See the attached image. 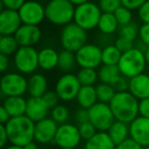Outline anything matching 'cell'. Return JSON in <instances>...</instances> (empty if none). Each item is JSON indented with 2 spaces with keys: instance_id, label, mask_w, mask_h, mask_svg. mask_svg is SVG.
<instances>
[{
  "instance_id": "obj_1",
  "label": "cell",
  "mask_w": 149,
  "mask_h": 149,
  "mask_svg": "<svg viewBox=\"0 0 149 149\" xmlns=\"http://www.w3.org/2000/svg\"><path fill=\"white\" fill-rule=\"evenodd\" d=\"M4 126L11 144L24 147L35 140V123L27 116L11 118Z\"/></svg>"
},
{
  "instance_id": "obj_2",
  "label": "cell",
  "mask_w": 149,
  "mask_h": 149,
  "mask_svg": "<svg viewBox=\"0 0 149 149\" xmlns=\"http://www.w3.org/2000/svg\"><path fill=\"white\" fill-rule=\"evenodd\" d=\"M109 106L116 120L130 124L139 116V99L131 92H118Z\"/></svg>"
},
{
  "instance_id": "obj_3",
  "label": "cell",
  "mask_w": 149,
  "mask_h": 149,
  "mask_svg": "<svg viewBox=\"0 0 149 149\" xmlns=\"http://www.w3.org/2000/svg\"><path fill=\"white\" fill-rule=\"evenodd\" d=\"M74 4L70 0H50L45 6V17L55 26H66L74 21Z\"/></svg>"
},
{
  "instance_id": "obj_4",
  "label": "cell",
  "mask_w": 149,
  "mask_h": 149,
  "mask_svg": "<svg viewBox=\"0 0 149 149\" xmlns=\"http://www.w3.org/2000/svg\"><path fill=\"white\" fill-rule=\"evenodd\" d=\"M146 59L143 51L134 47L133 49L122 54L118 66L123 76L131 79L142 74L146 66Z\"/></svg>"
},
{
  "instance_id": "obj_5",
  "label": "cell",
  "mask_w": 149,
  "mask_h": 149,
  "mask_svg": "<svg viewBox=\"0 0 149 149\" xmlns=\"http://www.w3.org/2000/svg\"><path fill=\"white\" fill-rule=\"evenodd\" d=\"M102 11L99 5L91 1H88V2L76 6L74 23L86 31L93 30L94 28L98 27Z\"/></svg>"
},
{
  "instance_id": "obj_6",
  "label": "cell",
  "mask_w": 149,
  "mask_h": 149,
  "mask_svg": "<svg viewBox=\"0 0 149 149\" xmlns=\"http://www.w3.org/2000/svg\"><path fill=\"white\" fill-rule=\"evenodd\" d=\"M87 42V31L74 23L64 26L60 33V43L63 49L76 52Z\"/></svg>"
},
{
  "instance_id": "obj_7",
  "label": "cell",
  "mask_w": 149,
  "mask_h": 149,
  "mask_svg": "<svg viewBox=\"0 0 149 149\" xmlns=\"http://www.w3.org/2000/svg\"><path fill=\"white\" fill-rule=\"evenodd\" d=\"M89 120L99 132H107L111 125L116 122L109 104L99 102L94 104L89 109Z\"/></svg>"
},
{
  "instance_id": "obj_8",
  "label": "cell",
  "mask_w": 149,
  "mask_h": 149,
  "mask_svg": "<svg viewBox=\"0 0 149 149\" xmlns=\"http://www.w3.org/2000/svg\"><path fill=\"white\" fill-rule=\"evenodd\" d=\"M39 52L31 46H21L13 56L17 70L21 74H32L39 66Z\"/></svg>"
},
{
  "instance_id": "obj_9",
  "label": "cell",
  "mask_w": 149,
  "mask_h": 149,
  "mask_svg": "<svg viewBox=\"0 0 149 149\" xmlns=\"http://www.w3.org/2000/svg\"><path fill=\"white\" fill-rule=\"evenodd\" d=\"M0 87L1 92L6 97L23 96L26 92H28V80L22 74L9 72L1 78Z\"/></svg>"
},
{
  "instance_id": "obj_10",
  "label": "cell",
  "mask_w": 149,
  "mask_h": 149,
  "mask_svg": "<svg viewBox=\"0 0 149 149\" xmlns=\"http://www.w3.org/2000/svg\"><path fill=\"white\" fill-rule=\"evenodd\" d=\"M82 140L79 127L72 124H62L58 126L54 144L59 148H76Z\"/></svg>"
},
{
  "instance_id": "obj_11",
  "label": "cell",
  "mask_w": 149,
  "mask_h": 149,
  "mask_svg": "<svg viewBox=\"0 0 149 149\" xmlns=\"http://www.w3.org/2000/svg\"><path fill=\"white\" fill-rule=\"evenodd\" d=\"M82 85L78 77L72 74H64L57 80L55 84V92L60 100L70 101L77 97Z\"/></svg>"
},
{
  "instance_id": "obj_12",
  "label": "cell",
  "mask_w": 149,
  "mask_h": 149,
  "mask_svg": "<svg viewBox=\"0 0 149 149\" xmlns=\"http://www.w3.org/2000/svg\"><path fill=\"white\" fill-rule=\"evenodd\" d=\"M76 58L81 68H96L102 62V49L95 44H85L76 52Z\"/></svg>"
},
{
  "instance_id": "obj_13",
  "label": "cell",
  "mask_w": 149,
  "mask_h": 149,
  "mask_svg": "<svg viewBox=\"0 0 149 149\" xmlns=\"http://www.w3.org/2000/svg\"><path fill=\"white\" fill-rule=\"evenodd\" d=\"M19 15L21 17L22 23L25 25L38 26L46 19L45 7L35 0H29L24 3L19 9Z\"/></svg>"
},
{
  "instance_id": "obj_14",
  "label": "cell",
  "mask_w": 149,
  "mask_h": 149,
  "mask_svg": "<svg viewBox=\"0 0 149 149\" xmlns=\"http://www.w3.org/2000/svg\"><path fill=\"white\" fill-rule=\"evenodd\" d=\"M58 124L51 118H46L35 123V140L40 144H49L54 142Z\"/></svg>"
},
{
  "instance_id": "obj_15",
  "label": "cell",
  "mask_w": 149,
  "mask_h": 149,
  "mask_svg": "<svg viewBox=\"0 0 149 149\" xmlns=\"http://www.w3.org/2000/svg\"><path fill=\"white\" fill-rule=\"evenodd\" d=\"M23 25L19 11L2 9L0 13V34L1 36H13Z\"/></svg>"
},
{
  "instance_id": "obj_16",
  "label": "cell",
  "mask_w": 149,
  "mask_h": 149,
  "mask_svg": "<svg viewBox=\"0 0 149 149\" xmlns=\"http://www.w3.org/2000/svg\"><path fill=\"white\" fill-rule=\"evenodd\" d=\"M130 137L144 147L149 146V118L137 116L130 123Z\"/></svg>"
},
{
  "instance_id": "obj_17",
  "label": "cell",
  "mask_w": 149,
  "mask_h": 149,
  "mask_svg": "<svg viewBox=\"0 0 149 149\" xmlns=\"http://www.w3.org/2000/svg\"><path fill=\"white\" fill-rule=\"evenodd\" d=\"M15 37L19 46L33 47L40 41L42 37V32L38 26L23 24L21 28L17 30V33L15 34Z\"/></svg>"
},
{
  "instance_id": "obj_18",
  "label": "cell",
  "mask_w": 149,
  "mask_h": 149,
  "mask_svg": "<svg viewBox=\"0 0 149 149\" xmlns=\"http://www.w3.org/2000/svg\"><path fill=\"white\" fill-rule=\"evenodd\" d=\"M49 109L42 97H30L27 100L26 116L34 123H37L47 118Z\"/></svg>"
},
{
  "instance_id": "obj_19",
  "label": "cell",
  "mask_w": 149,
  "mask_h": 149,
  "mask_svg": "<svg viewBox=\"0 0 149 149\" xmlns=\"http://www.w3.org/2000/svg\"><path fill=\"white\" fill-rule=\"evenodd\" d=\"M129 92L137 99H145L149 97V76L144 72L133 77L129 82Z\"/></svg>"
},
{
  "instance_id": "obj_20",
  "label": "cell",
  "mask_w": 149,
  "mask_h": 149,
  "mask_svg": "<svg viewBox=\"0 0 149 149\" xmlns=\"http://www.w3.org/2000/svg\"><path fill=\"white\" fill-rule=\"evenodd\" d=\"M3 106L8 111L10 118L26 116L27 100L23 96H10L5 98Z\"/></svg>"
},
{
  "instance_id": "obj_21",
  "label": "cell",
  "mask_w": 149,
  "mask_h": 149,
  "mask_svg": "<svg viewBox=\"0 0 149 149\" xmlns=\"http://www.w3.org/2000/svg\"><path fill=\"white\" fill-rule=\"evenodd\" d=\"M48 83L41 74H34L28 79V93L31 97H42L46 92Z\"/></svg>"
},
{
  "instance_id": "obj_22",
  "label": "cell",
  "mask_w": 149,
  "mask_h": 149,
  "mask_svg": "<svg viewBox=\"0 0 149 149\" xmlns=\"http://www.w3.org/2000/svg\"><path fill=\"white\" fill-rule=\"evenodd\" d=\"M116 146L107 132L99 131L85 143V149H116Z\"/></svg>"
},
{
  "instance_id": "obj_23",
  "label": "cell",
  "mask_w": 149,
  "mask_h": 149,
  "mask_svg": "<svg viewBox=\"0 0 149 149\" xmlns=\"http://www.w3.org/2000/svg\"><path fill=\"white\" fill-rule=\"evenodd\" d=\"M58 57L59 53H57L53 48H43L39 51L38 59H39V66L42 70H51L55 68L58 64Z\"/></svg>"
},
{
  "instance_id": "obj_24",
  "label": "cell",
  "mask_w": 149,
  "mask_h": 149,
  "mask_svg": "<svg viewBox=\"0 0 149 149\" xmlns=\"http://www.w3.org/2000/svg\"><path fill=\"white\" fill-rule=\"evenodd\" d=\"M76 99L80 107L89 109L98 101L96 88L94 86H82Z\"/></svg>"
},
{
  "instance_id": "obj_25",
  "label": "cell",
  "mask_w": 149,
  "mask_h": 149,
  "mask_svg": "<svg viewBox=\"0 0 149 149\" xmlns=\"http://www.w3.org/2000/svg\"><path fill=\"white\" fill-rule=\"evenodd\" d=\"M107 133L114 144L118 145L129 138V136H130V127L128 126L127 123L116 120V122L108 129Z\"/></svg>"
},
{
  "instance_id": "obj_26",
  "label": "cell",
  "mask_w": 149,
  "mask_h": 149,
  "mask_svg": "<svg viewBox=\"0 0 149 149\" xmlns=\"http://www.w3.org/2000/svg\"><path fill=\"white\" fill-rule=\"evenodd\" d=\"M77 63V58L76 53L70 50L63 49L59 52V57H58V64L57 68L64 74H70L72 70H74Z\"/></svg>"
},
{
  "instance_id": "obj_27",
  "label": "cell",
  "mask_w": 149,
  "mask_h": 149,
  "mask_svg": "<svg viewBox=\"0 0 149 149\" xmlns=\"http://www.w3.org/2000/svg\"><path fill=\"white\" fill-rule=\"evenodd\" d=\"M118 27L120 25L114 17V13H102L98 23V28L101 33H103L104 35H111L118 30Z\"/></svg>"
},
{
  "instance_id": "obj_28",
  "label": "cell",
  "mask_w": 149,
  "mask_h": 149,
  "mask_svg": "<svg viewBox=\"0 0 149 149\" xmlns=\"http://www.w3.org/2000/svg\"><path fill=\"white\" fill-rule=\"evenodd\" d=\"M118 74H120V72L118 64H103L98 70V78L101 83L110 84Z\"/></svg>"
},
{
  "instance_id": "obj_29",
  "label": "cell",
  "mask_w": 149,
  "mask_h": 149,
  "mask_svg": "<svg viewBox=\"0 0 149 149\" xmlns=\"http://www.w3.org/2000/svg\"><path fill=\"white\" fill-rule=\"evenodd\" d=\"M21 47L17 43L15 35L13 36H1L0 37V53L10 56L15 55L17 49Z\"/></svg>"
},
{
  "instance_id": "obj_30",
  "label": "cell",
  "mask_w": 149,
  "mask_h": 149,
  "mask_svg": "<svg viewBox=\"0 0 149 149\" xmlns=\"http://www.w3.org/2000/svg\"><path fill=\"white\" fill-rule=\"evenodd\" d=\"M122 52L116 45H107L102 49V63L118 64L122 57Z\"/></svg>"
},
{
  "instance_id": "obj_31",
  "label": "cell",
  "mask_w": 149,
  "mask_h": 149,
  "mask_svg": "<svg viewBox=\"0 0 149 149\" xmlns=\"http://www.w3.org/2000/svg\"><path fill=\"white\" fill-rule=\"evenodd\" d=\"M77 77L82 86H94L97 79H99L95 68H81V70L78 72Z\"/></svg>"
},
{
  "instance_id": "obj_32",
  "label": "cell",
  "mask_w": 149,
  "mask_h": 149,
  "mask_svg": "<svg viewBox=\"0 0 149 149\" xmlns=\"http://www.w3.org/2000/svg\"><path fill=\"white\" fill-rule=\"evenodd\" d=\"M96 93H97V99L99 102L103 103H110L112 98L116 95V90L112 88L110 84L100 83L96 86Z\"/></svg>"
},
{
  "instance_id": "obj_33",
  "label": "cell",
  "mask_w": 149,
  "mask_h": 149,
  "mask_svg": "<svg viewBox=\"0 0 149 149\" xmlns=\"http://www.w3.org/2000/svg\"><path fill=\"white\" fill-rule=\"evenodd\" d=\"M70 118V111L68 107L62 104H58L51 109V118L58 125L65 124Z\"/></svg>"
},
{
  "instance_id": "obj_34",
  "label": "cell",
  "mask_w": 149,
  "mask_h": 149,
  "mask_svg": "<svg viewBox=\"0 0 149 149\" xmlns=\"http://www.w3.org/2000/svg\"><path fill=\"white\" fill-rule=\"evenodd\" d=\"M114 17H116V21H118L120 27H123V26H126L128 24L132 23V10H130L129 8L125 6H120L118 7V9L114 13Z\"/></svg>"
},
{
  "instance_id": "obj_35",
  "label": "cell",
  "mask_w": 149,
  "mask_h": 149,
  "mask_svg": "<svg viewBox=\"0 0 149 149\" xmlns=\"http://www.w3.org/2000/svg\"><path fill=\"white\" fill-rule=\"evenodd\" d=\"M139 36V28L136 23H130L126 26H123L120 29V37L135 41V39Z\"/></svg>"
},
{
  "instance_id": "obj_36",
  "label": "cell",
  "mask_w": 149,
  "mask_h": 149,
  "mask_svg": "<svg viewBox=\"0 0 149 149\" xmlns=\"http://www.w3.org/2000/svg\"><path fill=\"white\" fill-rule=\"evenodd\" d=\"M122 6V0H99V7L102 13H114Z\"/></svg>"
},
{
  "instance_id": "obj_37",
  "label": "cell",
  "mask_w": 149,
  "mask_h": 149,
  "mask_svg": "<svg viewBox=\"0 0 149 149\" xmlns=\"http://www.w3.org/2000/svg\"><path fill=\"white\" fill-rule=\"evenodd\" d=\"M129 82H130V79L128 80V78L120 74L112 80L110 85L116 90V93L118 92H125V91H129Z\"/></svg>"
},
{
  "instance_id": "obj_38",
  "label": "cell",
  "mask_w": 149,
  "mask_h": 149,
  "mask_svg": "<svg viewBox=\"0 0 149 149\" xmlns=\"http://www.w3.org/2000/svg\"><path fill=\"white\" fill-rule=\"evenodd\" d=\"M78 127H79V131H80V134H81L82 139L85 141L91 139L92 137L97 133L96 128L93 126V124H91L90 122L84 123V124H82V125H79Z\"/></svg>"
},
{
  "instance_id": "obj_39",
  "label": "cell",
  "mask_w": 149,
  "mask_h": 149,
  "mask_svg": "<svg viewBox=\"0 0 149 149\" xmlns=\"http://www.w3.org/2000/svg\"><path fill=\"white\" fill-rule=\"evenodd\" d=\"M42 98H43V100L45 101V103L47 104V106L50 109H52L56 105H58V101L60 100V98L58 97L55 90L54 91H47L42 96Z\"/></svg>"
},
{
  "instance_id": "obj_40",
  "label": "cell",
  "mask_w": 149,
  "mask_h": 149,
  "mask_svg": "<svg viewBox=\"0 0 149 149\" xmlns=\"http://www.w3.org/2000/svg\"><path fill=\"white\" fill-rule=\"evenodd\" d=\"M114 45L118 48V50H120L122 53H125V52L129 51V50L133 49V48L135 47L134 41L126 39V38H123V37H118V39H116Z\"/></svg>"
},
{
  "instance_id": "obj_41",
  "label": "cell",
  "mask_w": 149,
  "mask_h": 149,
  "mask_svg": "<svg viewBox=\"0 0 149 149\" xmlns=\"http://www.w3.org/2000/svg\"><path fill=\"white\" fill-rule=\"evenodd\" d=\"M26 0H1V5L4 7V9H11V10H17L24 5Z\"/></svg>"
},
{
  "instance_id": "obj_42",
  "label": "cell",
  "mask_w": 149,
  "mask_h": 149,
  "mask_svg": "<svg viewBox=\"0 0 149 149\" xmlns=\"http://www.w3.org/2000/svg\"><path fill=\"white\" fill-rule=\"evenodd\" d=\"M116 149H143V147L135 140H133L131 137H129L128 139L116 145Z\"/></svg>"
},
{
  "instance_id": "obj_43",
  "label": "cell",
  "mask_w": 149,
  "mask_h": 149,
  "mask_svg": "<svg viewBox=\"0 0 149 149\" xmlns=\"http://www.w3.org/2000/svg\"><path fill=\"white\" fill-rule=\"evenodd\" d=\"M74 118H76V122H77L78 126L84 124V123L90 122L89 120V110L86 109V108L81 107L80 109L77 110L76 116H74Z\"/></svg>"
},
{
  "instance_id": "obj_44",
  "label": "cell",
  "mask_w": 149,
  "mask_h": 149,
  "mask_svg": "<svg viewBox=\"0 0 149 149\" xmlns=\"http://www.w3.org/2000/svg\"><path fill=\"white\" fill-rule=\"evenodd\" d=\"M147 0H122V5L130 10H135L139 9Z\"/></svg>"
},
{
  "instance_id": "obj_45",
  "label": "cell",
  "mask_w": 149,
  "mask_h": 149,
  "mask_svg": "<svg viewBox=\"0 0 149 149\" xmlns=\"http://www.w3.org/2000/svg\"><path fill=\"white\" fill-rule=\"evenodd\" d=\"M138 15L144 24H149V0L138 9Z\"/></svg>"
},
{
  "instance_id": "obj_46",
  "label": "cell",
  "mask_w": 149,
  "mask_h": 149,
  "mask_svg": "<svg viewBox=\"0 0 149 149\" xmlns=\"http://www.w3.org/2000/svg\"><path fill=\"white\" fill-rule=\"evenodd\" d=\"M139 38L145 45L149 47V24H143L139 28Z\"/></svg>"
},
{
  "instance_id": "obj_47",
  "label": "cell",
  "mask_w": 149,
  "mask_h": 149,
  "mask_svg": "<svg viewBox=\"0 0 149 149\" xmlns=\"http://www.w3.org/2000/svg\"><path fill=\"white\" fill-rule=\"evenodd\" d=\"M139 114L149 118V97L140 100L139 102Z\"/></svg>"
},
{
  "instance_id": "obj_48",
  "label": "cell",
  "mask_w": 149,
  "mask_h": 149,
  "mask_svg": "<svg viewBox=\"0 0 149 149\" xmlns=\"http://www.w3.org/2000/svg\"><path fill=\"white\" fill-rule=\"evenodd\" d=\"M8 135L4 125H0V147H4L8 142Z\"/></svg>"
},
{
  "instance_id": "obj_49",
  "label": "cell",
  "mask_w": 149,
  "mask_h": 149,
  "mask_svg": "<svg viewBox=\"0 0 149 149\" xmlns=\"http://www.w3.org/2000/svg\"><path fill=\"white\" fill-rule=\"evenodd\" d=\"M10 118V116H9L8 111L4 108V106H0V123L1 125H5Z\"/></svg>"
},
{
  "instance_id": "obj_50",
  "label": "cell",
  "mask_w": 149,
  "mask_h": 149,
  "mask_svg": "<svg viewBox=\"0 0 149 149\" xmlns=\"http://www.w3.org/2000/svg\"><path fill=\"white\" fill-rule=\"evenodd\" d=\"M8 65H9L8 56L0 53V70L1 72H5L8 68Z\"/></svg>"
},
{
  "instance_id": "obj_51",
  "label": "cell",
  "mask_w": 149,
  "mask_h": 149,
  "mask_svg": "<svg viewBox=\"0 0 149 149\" xmlns=\"http://www.w3.org/2000/svg\"><path fill=\"white\" fill-rule=\"evenodd\" d=\"M24 149H38V145L36 144L34 141H32V142L26 144L25 146H24Z\"/></svg>"
},
{
  "instance_id": "obj_52",
  "label": "cell",
  "mask_w": 149,
  "mask_h": 149,
  "mask_svg": "<svg viewBox=\"0 0 149 149\" xmlns=\"http://www.w3.org/2000/svg\"><path fill=\"white\" fill-rule=\"evenodd\" d=\"M70 1L72 3V4H74L76 6H77V5H80V4H83V3H85V2H88V1H90V0H70Z\"/></svg>"
},
{
  "instance_id": "obj_53",
  "label": "cell",
  "mask_w": 149,
  "mask_h": 149,
  "mask_svg": "<svg viewBox=\"0 0 149 149\" xmlns=\"http://www.w3.org/2000/svg\"><path fill=\"white\" fill-rule=\"evenodd\" d=\"M4 149H24V147L22 146H19V145H15V144H11L9 146L5 147Z\"/></svg>"
},
{
  "instance_id": "obj_54",
  "label": "cell",
  "mask_w": 149,
  "mask_h": 149,
  "mask_svg": "<svg viewBox=\"0 0 149 149\" xmlns=\"http://www.w3.org/2000/svg\"><path fill=\"white\" fill-rule=\"evenodd\" d=\"M145 54V59H146V63L147 65H149V47H147L146 51L144 52Z\"/></svg>"
},
{
  "instance_id": "obj_55",
  "label": "cell",
  "mask_w": 149,
  "mask_h": 149,
  "mask_svg": "<svg viewBox=\"0 0 149 149\" xmlns=\"http://www.w3.org/2000/svg\"><path fill=\"white\" fill-rule=\"evenodd\" d=\"M58 149H74V148H58Z\"/></svg>"
},
{
  "instance_id": "obj_56",
  "label": "cell",
  "mask_w": 149,
  "mask_h": 149,
  "mask_svg": "<svg viewBox=\"0 0 149 149\" xmlns=\"http://www.w3.org/2000/svg\"><path fill=\"white\" fill-rule=\"evenodd\" d=\"M143 149H149V146H147V147H144Z\"/></svg>"
}]
</instances>
